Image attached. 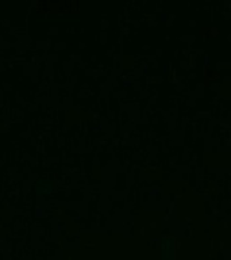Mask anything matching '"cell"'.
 I'll return each mask as SVG.
<instances>
[]
</instances>
